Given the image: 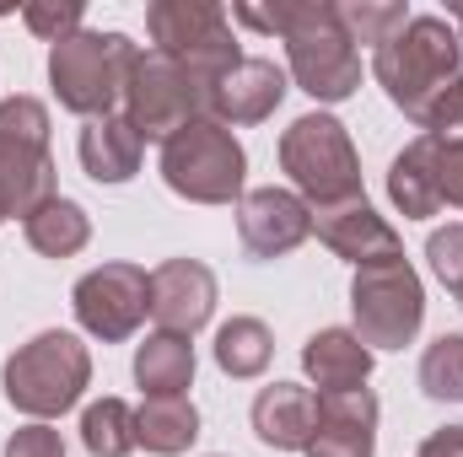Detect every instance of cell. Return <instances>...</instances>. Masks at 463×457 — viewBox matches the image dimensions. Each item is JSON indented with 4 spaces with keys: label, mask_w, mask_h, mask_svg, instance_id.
I'll use <instances>...</instances> for the list:
<instances>
[{
    "label": "cell",
    "mask_w": 463,
    "mask_h": 457,
    "mask_svg": "<svg viewBox=\"0 0 463 457\" xmlns=\"http://www.w3.org/2000/svg\"><path fill=\"white\" fill-rule=\"evenodd\" d=\"M232 16L253 33L286 38L291 81L313 103H345L361 87V54L340 27L335 0H280V5H232Z\"/></svg>",
    "instance_id": "6da1fadb"
},
{
    "label": "cell",
    "mask_w": 463,
    "mask_h": 457,
    "mask_svg": "<svg viewBox=\"0 0 463 457\" xmlns=\"http://www.w3.org/2000/svg\"><path fill=\"white\" fill-rule=\"evenodd\" d=\"M458 60H463V43L448 16H410V27L372 54V76L383 81V92H388V103L399 114L420 124L431 98L463 76Z\"/></svg>",
    "instance_id": "7a4b0ae2"
},
{
    "label": "cell",
    "mask_w": 463,
    "mask_h": 457,
    "mask_svg": "<svg viewBox=\"0 0 463 457\" xmlns=\"http://www.w3.org/2000/svg\"><path fill=\"white\" fill-rule=\"evenodd\" d=\"M140 49L129 33H71L49 49V87L60 98V108L81 118L114 114V103H124L129 70H135Z\"/></svg>",
    "instance_id": "3957f363"
},
{
    "label": "cell",
    "mask_w": 463,
    "mask_h": 457,
    "mask_svg": "<svg viewBox=\"0 0 463 457\" xmlns=\"http://www.w3.org/2000/svg\"><path fill=\"white\" fill-rule=\"evenodd\" d=\"M87 382H92V355L65 329H43L27 344H16L5 371H0V387L11 398V409H22L33 420H54L65 409H76Z\"/></svg>",
    "instance_id": "277c9868"
},
{
    "label": "cell",
    "mask_w": 463,
    "mask_h": 457,
    "mask_svg": "<svg viewBox=\"0 0 463 457\" xmlns=\"http://www.w3.org/2000/svg\"><path fill=\"white\" fill-rule=\"evenodd\" d=\"M242 178H248V156H242L237 135L216 118H194L162 140V183L178 200L232 205L242 194Z\"/></svg>",
    "instance_id": "5b68a950"
},
{
    "label": "cell",
    "mask_w": 463,
    "mask_h": 457,
    "mask_svg": "<svg viewBox=\"0 0 463 457\" xmlns=\"http://www.w3.org/2000/svg\"><path fill=\"white\" fill-rule=\"evenodd\" d=\"M280 167L291 173L297 194H302L313 210L361 200V156H355V145H350L345 124L329 118V114L291 118V129L280 135Z\"/></svg>",
    "instance_id": "8992f818"
},
{
    "label": "cell",
    "mask_w": 463,
    "mask_h": 457,
    "mask_svg": "<svg viewBox=\"0 0 463 457\" xmlns=\"http://www.w3.org/2000/svg\"><path fill=\"white\" fill-rule=\"evenodd\" d=\"M54 194V156H49V108L27 92L0 103V205L5 216H33Z\"/></svg>",
    "instance_id": "52a82bcc"
},
{
    "label": "cell",
    "mask_w": 463,
    "mask_h": 457,
    "mask_svg": "<svg viewBox=\"0 0 463 457\" xmlns=\"http://www.w3.org/2000/svg\"><path fill=\"white\" fill-rule=\"evenodd\" d=\"M146 33L162 54H173L184 70H194L211 92L242 60L227 5H216V0H156V5H146Z\"/></svg>",
    "instance_id": "ba28073f"
},
{
    "label": "cell",
    "mask_w": 463,
    "mask_h": 457,
    "mask_svg": "<svg viewBox=\"0 0 463 457\" xmlns=\"http://www.w3.org/2000/svg\"><path fill=\"white\" fill-rule=\"evenodd\" d=\"M350 312L366 350H404L426 323V285L410 269V258L366 264L350 280Z\"/></svg>",
    "instance_id": "9c48e42d"
},
{
    "label": "cell",
    "mask_w": 463,
    "mask_h": 457,
    "mask_svg": "<svg viewBox=\"0 0 463 457\" xmlns=\"http://www.w3.org/2000/svg\"><path fill=\"white\" fill-rule=\"evenodd\" d=\"M124 118L135 124L140 140H167L184 124L211 118V87L194 70H184L173 54L146 49L129 70V87H124Z\"/></svg>",
    "instance_id": "30bf717a"
},
{
    "label": "cell",
    "mask_w": 463,
    "mask_h": 457,
    "mask_svg": "<svg viewBox=\"0 0 463 457\" xmlns=\"http://www.w3.org/2000/svg\"><path fill=\"white\" fill-rule=\"evenodd\" d=\"M71 307H76V323L103 344L129 340L146 312H151V275L140 264H98L76 280L71 291Z\"/></svg>",
    "instance_id": "8fae6325"
},
{
    "label": "cell",
    "mask_w": 463,
    "mask_h": 457,
    "mask_svg": "<svg viewBox=\"0 0 463 457\" xmlns=\"http://www.w3.org/2000/svg\"><path fill=\"white\" fill-rule=\"evenodd\" d=\"M237 237L253 258H280L313 237V205L291 189H253L237 205Z\"/></svg>",
    "instance_id": "7c38bea8"
},
{
    "label": "cell",
    "mask_w": 463,
    "mask_h": 457,
    "mask_svg": "<svg viewBox=\"0 0 463 457\" xmlns=\"http://www.w3.org/2000/svg\"><path fill=\"white\" fill-rule=\"evenodd\" d=\"M216 312V275L200 258H167L151 269V318L162 334H194Z\"/></svg>",
    "instance_id": "4fadbf2b"
},
{
    "label": "cell",
    "mask_w": 463,
    "mask_h": 457,
    "mask_svg": "<svg viewBox=\"0 0 463 457\" xmlns=\"http://www.w3.org/2000/svg\"><path fill=\"white\" fill-rule=\"evenodd\" d=\"M313 231H318V242H324L329 253L350 258L355 269H366V264H388V258H404L399 231L366 205V194H361V200H345V205H324V210H313Z\"/></svg>",
    "instance_id": "5bb4252c"
},
{
    "label": "cell",
    "mask_w": 463,
    "mask_h": 457,
    "mask_svg": "<svg viewBox=\"0 0 463 457\" xmlns=\"http://www.w3.org/2000/svg\"><path fill=\"white\" fill-rule=\"evenodd\" d=\"M377 452V393H318V425L307 457H372Z\"/></svg>",
    "instance_id": "9a60e30c"
},
{
    "label": "cell",
    "mask_w": 463,
    "mask_h": 457,
    "mask_svg": "<svg viewBox=\"0 0 463 457\" xmlns=\"http://www.w3.org/2000/svg\"><path fill=\"white\" fill-rule=\"evenodd\" d=\"M286 103V70L275 60H237L211 92V118L216 124H264Z\"/></svg>",
    "instance_id": "2e32d148"
},
{
    "label": "cell",
    "mask_w": 463,
    "mask_h": 457,
    "mask_svg": "<svg viewBox=\"0 0 463 457\" xmlns=\"http://www.w3.org/2000/svg\"><path fill=\"white\" fill-rule=\"evenodd\" d=\"M318 425V393L302 382H269L253 398V436L275 452H307Z\"/></svg>",
    "instance_id": "e0dca14e"
},
{
    "label": "cell",
    "mask_w": 463,
    "mask_h": 457,
    "mask_svg": "<svg viewBox=\"0 0 463 457\" xmlns=\"http://www.w3.org/2000/svg\"><path fill=\"white\" fill-rule=\"evenodd\" d=\"M76 151H81V167H87L92 183H129L140 173L146 140L135 135V124L124 114H103V118H87Z\"/></svg>",
    "instance_id": "ac0fdd59"
},
{
    "label": "cell",
    "mask_w": 463,
    "mask_h": 457,
    "mask_svg": "<svg viewBox=\"0 0 463 457\" xmlns=\"http://www.w3.org/2000/svg\"><path fill=\"white\" fill-rule=\"evenodd\" d=\"M302 366L318 382V393H355L372 377V350L355 329H318L302 344Z\"/></svg>",
    "instance_id": "d6986e66"
},
{
    "label": "cell",
    "mask_w": 463,
    "mask_h": 457,
    "mask_svg": "<svg viewBox=\"0 0 463 457\" xmlns=\"http://www.w3.org/2000/svg\"><path fill=\"white\" fill-rule=\"evenodd\" d=\"M135 382L146 398H184L194 382V344L184 334H146V344L135 350Z\"/></svg>",
    "instance_id": "ffe728a7"
},
{
    "label": "cell",
    "mask_w": 463,
    "mask_h": 457,
    "mask_svg": "<svg viewBox=\"0 0 463 457\" xmlns=\"http://www.w3.org/2000/svg\"><path fill=\"white\" fill-rule=\"evenodd\" d=\"M388 200H393V210H399L404 221H426V216L442 210V200H437V173H431V135H415V140L393 156V167H388Z\"/></svg>",
    "instance_id": "44dd1931"
},
{
    "label": "cell",
    "mask_w": 463,
    "mask_h": 457,
    "mask_svg": "<svg viewBox=\"0 0 463 457\" xmlns=\"http://www.w3.org/2000/svg\"><path fill=\"white\" fill-rule=\"evenodd\" d=\"M135 436L156 457H178L200 442V409L189 398H146L135 409Z\"/></svg>",
    "instance_id": "7402d4cb"
},
{
    "label": "cell",
    "mask_w": 463,
    "mask_h": 457,
    "mask_svg": "<svg viewBox=\"0 0 463 457\" xmlns=\"http://www.w3.org/2000/svg\"><path fill=\"white\" fill-rule=\"evenodd\" d=\"M22 231L43 258H71V253H81L92 242V216L76 200H49L43 210H33L22 221Z\"/></svg>",
    "instance_id": "603a6c76"
},
{
    "label": "cell",
    "mask_w": 463,
    "mask_h": 457,
    "mask_svg": "<svg viewBox=\"0 0 463 457\" xmlns=\"http://www.w3.org/2000/svg\"><path fill=\"white\" fill-rule=\"evenodd\" d=\"M269 355H275V334L259 318H232V323L216 329V366L227 377H237V382L259 377L269 366Z\"/></svg>",
    "instance_id": "cb8c5ba5"
},
{
    "label": "cell",
    "mask_w": 463,
    "mask_h": 457,
    "mask_svg": "<svg viewBox=\"0 0 463 457\" xmlns=\"http://www.w3.org/2000/svg\"><path fill=\"white\" fill-rule=\"evenodd\" d=\"M81 447L92 457H129L140 447V436H135V409H129L124 398H98V404H87V415H81Z\"/></svg>",
    "instance_id": "d4e9b609"
},
{
    "label": "cell",
    "mask_w": 463,
    "mask_h": 457,
    "mask_svg": "<svg viewBox=\"0 0 463 457\" xmlns=\"http://www.w3.org/2000/svg\"><path fill=\"white\" fill-rule=\"evenodd\" d=\"M340 27H345L350 43L383 49L388 38H399L410 27V11L399 0H350V5H340Z\"/></svg>",
    "instance_id": "484cf974"
},
{
    "label": "cell",
    "mask_w": 463,
    "mask_h": 457,
    "mask_svg": "<svg viewBox=\"0 0 463 457\" xmlns=\"http://www.w3.org/2000/svg\"><path fill=\"white\" fill-rule=\"evenodd\" d=\"M420 393L437 404H463V334H442L420 355Z\"/></svg>",
    "instance_id": "4316f807"
},
{
    "label": "cell",
    "mask_w": 463,
    "mask_h": 457,
    "mask_svg": "<svg viewBox=\"0 0 463 457\" xmlns=\"http://www.w3.org/2000/svg\"><path fill=\"white\" fill-rule=\"evenodd\" d=\"M431 173H437V200L463 205V135H431Z\"/></svg>",
    "instance_id": "83f0119b"
},
{
    "label": "cell",
    "mask_w": 463,
    "mask_h": 457,
    "mask_svg": "<svg viewBox=\"0 0 463 457\" xmlns=\"http://www.w3.org/2000/svg\"><path fill=\"white\" fill-rule=\"evenodd\" d=\"M426 258H431L437 280H442V285L458 296V307H463V221H458V227L431 231V242H426Z\"/></svg>",
    "instance_id": "f1b7e54d"
},
{
    "label": "cell",
    "mask_w": 463,
    "mask_h": 457,
    "mask_svg": "<svg viewBox=\"0 0 463 457\" xmlns=\"http://www.w3.org/2000/svg\"><path fill=\"white\" fill-rule=\"evenodd\" d=\"M22 22H27L38 38L60 43V38L81 33V5H76V0H38V5H27V11H22Z\"/></svg>",
    "instance_id": "f546056e"
},
{
    "label": "cell",
    "mask_w": 463,
    "mask_h": 457,
    "mask_svg": "<svg viewBox=\"0 0 463 457\" xmlns=\"http://www.w3.org/2000/svg\"><path fill=\"white\" fill-rule=\"evenodd\" d=\"M420 129L426 135H463V76L458 81H448L437 98H431V108L420 118Z\"/></svg>",
    "instance_id": "4dcf8cb0"
},
{
    "label": "cell",
    "mask_w": 463,
    "mask_h": 457,
    "mask_svg": "<svg viewBox=\"0 0 463 457\" xmlns=\"http://www.w3.org/2000/svg\"><path fill=\"white\" fill-rule=\"evenodd\" d=\"M5 457H65V442H60V431H49L43 420H33V425L11 431Z\"/></svg>",
    "instance_id": "1f68e13d"
},
{
    "label": "cell",
    "mask_w": 463,
    "mask_h": 457,
    "mask_svg": "<svg viewBox=\"0 0 463 457\" xmlns=\"http://www.w3.org/2000/svg\"><path fill=\"white\" fill-rule=\"evenodd\" d=\"M415 457H463V425H442V431H431Z\"/></svg>",
    "instance_id": "d6a6232c"
},
{
    "label": "cell",
    "mask_w": 463,
    "mask_h": 457,
    "mask_svg": "<svg viewBox=\"0 0 463 457\" xmlns=\"http://www.w3.org/2000/svg\"><path fill=\"white\" fill-rule=\"evenodd\" d=\"M448 16H453V33H458V43H463V5H448Z\"/></svg>",
    "instance_id": "836d02e7"
}]
</instances>
